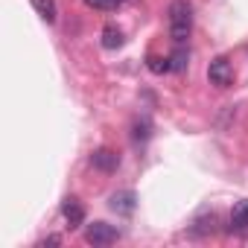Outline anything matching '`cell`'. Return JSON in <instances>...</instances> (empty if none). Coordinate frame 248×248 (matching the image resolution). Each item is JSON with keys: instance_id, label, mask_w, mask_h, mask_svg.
<instances>
[{"instance_id": "cell-14", "label": "cell", "mask_w": 248, "mask_h": 248, "mask_svg": "<svg viewBox=\"0 0 248 248\" xmlns=\"http://www.w3.org/2000/svg\"><path fill=\"white\" fill-rule=\"evenodd\" d=\"M59 242H62V239H59V236H47V239H41V242H38V245H41V248H44V245H59Z\"/></svg>"}, {"instance_id": "cell-12", "label": "cell", "mask_w": 248, "mask_h": 248, "mask_svg": "<svg viewBox=\"0 0 248 248\" xmlns=\"http://www.w3.org/2000/svg\"><path fill=\"white\" fill-rule=\"evenodd\" d=\"M88 9H99V12H114L120 6V0H85Z\"/></svg>"}, {"instance_id": "cell-2", "label": "cell", "mask_w": 248, "mask_h": 248, "mask_svg": "<svg viewBox=\"0 0 248 248\" xmlns=\"http://www.w3.org/2000/svg\"><path fill=\"white\" fill-rule=\"evenodd\" d=\"M207 79H210V85L219 88V91L231 88V85H233V67H231V62H228L225 56H216V59L207 64Z\"/></svg>"}, {"instance_id": "cell-3", "label": "cell", "mask_w": 248, "mask_h": 248, "mask_svg": "<svg viewBox=\"0 0 248 248\" xmlns=\"http://www.w3.org/2000/svg\"><path fill=\"white\" fill-rule=\"evenodd\" d=\"M120 239V233H117V228L114 225H108V222H93V225H88L85 228V242L88 245H111V242H117Z\"/></svg>"}, {"instance_id": "cell-11", "label": "cell", "mask_w": 248, "mask_h": 248, "mask_svg": "<svg viewBox=\"0 0 248 248\" xmlns=\"http://www.w3.org/2000/svg\"><path fill=\"white\" fill-rule=\"evenodd\" d=\"M146 67H149L152 73H170V56H167V59H161V56H149V59H146Z\"/></svg>"}, {"instance_id": "cell-9", "label": "cell", "mask_w": 248, "mask_h": 248, "mask_svg": "<svg viewBox=\"0 0 248 248\" xmlns=\"http://www.w3.org/2000/svg\"><path fill=\"white\" fill-rule=\"evenodd\" d=\"M123 41L126 38H123V32L117 27H105L102 30V47L105 50H117V47H123Z\"/></svg>"}, {"instance_id": "cell-1", "label": "cell", "mask_w": 248, "mask_h": 248, "mask_svg": "<svg viewBox=\"0 0 248 248\" xmlns=\"http://www.w3.org/2000/svg\"><path fill=\"white\" fill-rule=\"evenodd\" d=\"M193 32V6L187 0H172L170 3V35L175 44H187Z\"/></svg>"}, {"instance_id": "cell-10", "label": "cell", "mask_w": 248, "mask_h": 248, "mask_svg": "<svg viewBox=\"0 0 248 248\" xmlns=\"http://www.w3.org/2000/svg\"><path fill=\"white\" fill-rule=\"evenodd\" d=\"M187 59H190V56H187V50H184V44H178V50H175V53L170 56V70H175V73H181V70H184V67L190 64Z\"/></svg>"}, {"instance_id": "cell-4", "label": "cell", "mask_w": 248, "mask_h": 248, "mask_svg": "<svg viewBox=\"0 0 248 248\" xmlns=\"http://www.w3.org/2000/svg\"><path fill=\"white\" fill-rule=\"evenodd\" d=\"M108 207H111L114 213H120V216H132L135 207H138V196H135L132 190H120V193H114V196L108 199Z\"/></svg>"}, {"instance_id": "cell-13", "label": "cell", "mask_w": 248, "mask_h": 248, "mask_svg": "<svg viewBox=\"0 0 248 248\" xmlns=\"http://www.w3.org/2000/svg\"><path fill=\"white\" fill-rule=\"evenodd\" d=\"M149 120H135V132H132V138L140 143V140H149Z\"/></svg>"}, {"instance_id": "cell-5", "label": "cell", "mask_w": 248, "mask_h": 248, "mask_svg": "<svg viewBox=\"0 0 248 248\" xmlns=\"http://www.w3.org/2000/svg\"><path fill=\"white\" fill-rule=\"evenodd\" d=\"M91 167L93 170H99V172H117V167H120V155L114 152V149H96L93 155H91Z\"/></svg>"}, {"instance_id": "cell-8", "label": "cell", "mask_w": 248, "mask_h": 248, "mask_svg": "<svg viewBox=\"0 0 248 248\" xmlns=\"http://www.w3.org/2000/svg\"><path fill=\"white\" fill-rule=\"evenodd\" d=\"M32 6H35V12L41 15V21H47V24H56V15H59L56 0H32Z\"/></svg>"}, {"instance_id": "cell-6", "label": "cell", "mask_w": 248, "mask_h": 248, "mask_svg": "<svg viewBox=\"0 0 248 248\" xmlns=\"http://www.w3.org/2000/svg\"><path fill=\"white\" fill-rule=\"evenodd\" d=\"M62 213H64V219H67V225H70V228H79V225L85 222V207H82V202H79V199H73V196H67V199H64Z\"/></svg>"}, {"instance_id": "cell-7", "label": "cell", "mask_w": 248, "mask_h": 248, "mask_svg": "<svg viewBox=\"0 0 248 248\" xmlns=\"http://www.w3.org/2000/svg\"><path fill=\"white\" fill-rule=\"evenodd\" d=\"M231 228L233 231H248V199L236 202L231 210Z\"/></svg>"}]
</instances>
